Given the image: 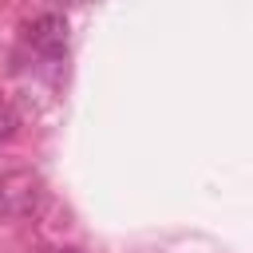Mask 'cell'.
Instances as JSON below:
<instances>
[{"instance_id": "2", "label": "cell", "mask_w": 253, "mask_h": 253, "mask_svg": "<svg viewBox=\"0 0 253 253\" xmlns=\"http://www.w3.org/2000/svg\"><path fill=\"white\" fill-rule=\"evenodd\" d=\"M28 40H32L36 51L59 55V51L67 47V20H63L59 12H43V16H36V20L28 24Z\"/></svg>"}, {"instance_id": "4", "label": "cell", "mask_w": 253, "mask_h": 253, "mask_svg": "<svg viewBox=\"0 0 253 253\" xmlns=\"http://www.w3.org/2000/svg\"><path fill=\"white\" fill-rule=\"evenodd\" d=\"M59 253H79V249H59Z\"/></svg>"}, {"instance_id": "3", "label": "cell", "mask_w": 253, "mask_h": 253, "mask_svg": "<svg viewBox=\"0 0 253 253\" xmlns=\"http://www.w3.org/2000/svg\"><path fill=\"white\" fill-rule=\"evenodd\" d=\"M12 130H16V115L12 111H0V138H8Z\"/></svg>"}, {"instance_id": "1", "label": "cell", "mask_w": 253, "mask_h": 253, "mask_svg": "<svg viewBox=\"0 0 253 253\" xmlns=\"http://www.w3.org/2000/svg\"><path fill=\"white\" fill-rule=\"evenodd\" d=\"M40 202V178L28 174V170H16V174H4L0 178V221L4 217H24L32 213Z\"/></svg>"}]
</instances>
